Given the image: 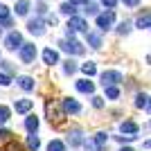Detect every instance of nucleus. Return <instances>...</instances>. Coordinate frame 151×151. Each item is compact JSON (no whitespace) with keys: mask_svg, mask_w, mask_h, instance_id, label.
<instances>
[{"mask_svg":"<svg viewBox=\"0 0 151 151\" xmlns=\"http://www.w3.org/2000/svg\"><path fill=\"white\" fill-rule=\"evenodd\" d=\"M75 32H86V34H88V23H86L81 16H70V20H68V36L72 38Z\"/></svg>","mask_w":151,"mask_h":151,"instance_id":"obj_1","label":"nucleus"},{"mask_svg":"<svg viewBox=\"0 0 151 151\" xmlns=\"http://www.w3.org/2000/svg\"><path fill=\"white\" fill-rule=\"evenodd\" d=\"M124 77H122L120 70H106V72H101V86L106 88V86H117Z\"/></svg>","mask_w":151,"mask_h":151,"instance_id":"obj_2","label":"nucleus"},{"mask_svg":"<svg viewBox=\"0 0 151 151\" xmlns=\"http://www.w3.org/2000/svg\"><path fill=\"white\" fill-rule=\"evenodd\" d=\"M113 23H115V12L113 9H108V12H104V14H97V27H99L101 32L111 29Z\"/></svg>","mask_w":151,"mask_h":151,"instance_id":"obj_3","label":"nucleus"},{"mask_svg":"<svg viewBox=\"0 0 151 151\" xmlns=\"http://www.w3.org/2000/svg\"><path fill=\"white\" fill-rule=\"evenodd\" d=\"M61 50L68 52V54H83V45L79 43V41H75V38H65V41H61Z\"/></svg>","mask_w":151,"mask_h":151,"instance_id":"obj_4","label":"nucleus"},{"mask_svg":"<svg viewBox=\"0 0 151 151\" xmlns=\"http://www.w3.org/2000/svg\"><path fill=\"white\" fill-rule=\"evenodd\" d=\"M47 115H50V122H54V124H61L63 120H65V111H63V106L61 108H57V104H50L47 101Z\"/></svg>","mask_w":151,"mask_h":151,"instance_id":"obj_5","label":"nucleus"},{"mask_svg":"<svg viewBox=\"0 0 151 151\" xmlns=\"http://www.w3.org/2000/svg\"><path fill=\"white\" fill-rule=\"evenodd\" d=\"M34 59H36V45L34 43H25L23 47H20V61L23 63H34Z\"/></svg>","mask_w":151,"mask_h":151,"instance_id":"obj_6","label":"nucleus"},{"mask_svg":"<svg viewBox=\"0 0 151 151\" xmlns=\"http://www.w3.org/2000/svg\"><path fill=\"white\" fill-rule=\"evenodd\" d=\"M5 45H7V50H16V47H23V36H20V32H9L7 34V38H5Z\"/></svg>","mask_w":151,"mask_h":151,"instance_id":"obj_7","label":"nucleus"},{"mask_svg":"<svg viewBox=\"0 0 151 151\" xmlns=\"http://www.w3.org/2000/svg\"><path fill=\"white\" fill-rule=\"evenodd\" d=\"M61 106H63V111H65V113H70V115H77L79 111H81V104H79L77 99H72V97L61 99Z\"/></svg>","mask_w":151,"mask_h":151,"instance_id":"obj_8","label":"nucleus"},{"mask_svg":"<svg viewBox=\"0 0 151 151\" xmlns=\"http://www.w3.org/2000/svg\"><path fill=\"white\" fill-rule=\"evenodd\" d=\"M32 106H34V101H32V99H18L16 104H14L16 113H20V115H27L32 111Z\"/></svg>","mask_w":151,"mask_h":151,"instance_id":"obj_9","label":"nucleus"},{"mask_svg":"<svg viewBox=\"0 0 151 151\" xmlns=\"http://www.w3.org/2000/svg\"><path fill=\"white\" fill-rule=\"evenodd\" d=\"M27 29H29L32 34H34V36H41V34L45 32V27H43V20H41V18H34V20H29V23H27Z\"/></svg>","mask_w":151,"mask_h":151,"instance_id":"obj_10","label":"nucleus"},{"mask_svg":"<svg viewBox=\"0 0 151 151\" xmlns=\"http://www.w3.org/2000/svg\"><path fill=\"white\" fill-rule=\"evenodd\" d=\"M77 90H79V93H86V95H93L95 83L90 81V79H79V81H77Z\"/></svg>","mask_w":151,"mask_h":151,"instance_id":"obj_11","label":"nucleus"},{"mask_svg":"<svg viewBox=\"0 0 151 151\" xmlns=\"http://www.w3.org/2000/svg\"><path fill=\"white\" fill-rule=\"evenodd\" d=\"M43 61L47 63V65H57L59 63V52H54L52 47H45L43 50Z\"/></svg>","mask_w":151,"mask_h":151,"instance_id":"obj_12","label":"nucleus"},{"mask_svg":"<svg viewBox=\"0 0 151 151\" xmlns=\"http://www.w3.org/2000/svg\"><path fill=\"white\" fill-rule=\"evenodd\" d=\"M86 38H88V45H90V47H95V50H99V47H101V36L97 34V32H88Z\"/></svg>","mask_w":151,"mask_h":151,"instance_id":"obj_13","label":"nucleus"},{"mask_svg":"<svg viewBox=\"0 0 151 151\" xmlns=\"http://www.w3.org/2000/svg\"><path fill=\"white\" fill-rule=\"evenodd\" d=\"M16 81H18V86L23 90H27V93H29V90H34V79H32V77H18V79H16Z\"/></svg>","mask_w":151,"mask_h":151,"instance_id":"obj_14","label":"nucleus"},{"mask_svg":"<svg viewBox=\"0 0 151 151\" xmlns=\"http://www.w3.org/2000/svg\"><path fill=\"white\" fill-rule=\"evenodd\" d=\"M25 129H27L29 133H36V131H38V117H36V115H27Z\"/></svg>","mask_w":151,"mask_h":151,"instance_id":"obj_15","label":"nucleus"},{"mask_svg":"<svg viewBox=\"0 0 151 151\" xmlns=\"http://www.w3.org/2000/svg\"><path fill=\"white\" fill-rule=\"evenodd\" d=\"M120 131L126 133V135H135V133H138V124H135V122H122Z\"/></svg>","mask_w":151,"mask_h":151,"instance_id":"obj_16","label":"nucleus"},{"mask_svg":"<svg viewBox=\"0 0 151 151\" xmlns=\"http://www.w3.org/2000/svg\"><path fill=\"white\" fill-rule=\"evenodd\" d=\"M38 147H41L38 135H36V133H29V135H27V149H29V151H36Z\"/></svg>","mask_w":151,"mask_h":151,"instance_id":"obj_17","label":"nucleus"},{"mask_svg":"<svg viewBox=\"0 0 151 151\" xmlns=\"http://www.w3.org/2000/svg\"><path fill=\"white\" fill-rule=\"evenodd\" d=\"M61 14H65V16H75V14H77V5H75V2H70V0H68V2H63V5H61Z\"/></svg>","mask_w":151,"mask_h":151,"instance_id":"obj_18","label":"nucleus"},{"mask_svg":"<svg viewBox=\"0 0 151 151\" xmlns=\"http://www.w3.org/2000/svg\"><path fill=\"white\" fill-rule=\"evenodd\" d=\"M27 12H29V0H18V2H16V14H18V16H25Z\"/></svg>","mask_w":151,"mask_h":151,"instance_id":"obj_19","label":"nucleus"},{"mask_svg":"<svg viewBox=\"0 0 151 151\" xmlns=\"http://www.w3.org/2000/svg\"><path fill=\"white\" fill-rule=\"evenodd\" d=\"M81 142H83L81 131H72V133H70V147H79Z\"/></svg>","mask_w":151,"mask_h":151,"instance_id":"obj_20","label":"nucleus"},{"mask_svg":"<svg viewBox=\"0 0 151 151\" xmlns=\"http://www.w3.org/2000/svg\"><path fill=\"white\" fill-rule=\"evenodd\" d=\"M47 151H65V145H63L61 140H50V145H47Z\"/></svg>","mask_w":151,"mask_h":151,"instance_id":"obj_21","label":"nucleus"},{"mask_svg":"<svg viewBox=\"0 0 151 151\" xmlns=\"http://www.w3.org/2000/svg\"><path fill=\"white\" fill-rule=\"evenodd\" d=\"M81 70H83V75H88V77H93L95 72H97V65H95L93 61H88V63H83V65H81Z\"/></svg>","mask_w":151,"mask_h":151,"instance_id":"obj_22","label":"nucleus"},{"mask_svg":"<svg viewBox=\"0 0 151 151\" xmlns=\"http://www.w3.org/2000/svg\"><path fill=\"white\" fill-rule=\"evenodd\" d=\"M135 25H138L140 29H142V27H151V14H145V16H140Z\"/></svg>","mask_w":151,"mask_h":151,"instance_id":"obj_23","label":"nucleus"},{"mask_svg":"<svg viewBox=\"0 0 151 151\" xmlns=\"http://www.w3.org/2000/svg\"><path fill=\"white\" fill-rule=\"evenodd\" d=\"M95 142H97V145H99L101 149H104V147H106V142H108V133L99 131V133H97V135H95Z\"/></svg>","mask_w":151,"mask_h":151,"instance_id":"obj_24","label":"nucleus"},{"mask_svg":"<svg viewBox=\"0 0 151 151\" xmlns=\"http://www.w3.org/2000/svg\"><path fill=\"white\" fill-rule=\"evenodd\" d=\"M106 97L108 99H117L120 97V88L117 86H106Z\"/></svg>","mask_w":151,"mask_h":151,"instance_id":"obj_25","label":"nucleus"},{"mask_svg":"<svg viewBox=\"0 0 151 151\" xmlns=\"http://www.w3.org/2000/svg\"><path fill=\"white\" fill-rule=\"evenodd\" d=\"M83 149H86V151H104L95 140H86V142H83Z\"/></svg>","mask_w":151,"mask_h":151,"instance_id":"obj_26","label":"nucleus"},{"mask_svg":"<svg viewBox=\"0 0 151 151\" xmlns=\"http://www.w3.org/2000/svg\"><path fill=\"white\" fill-rule=\"evenodd\" d=\"M9 115H12V111H9L7 106H2V104H0V126L9 120Z\"/></svg>","mask_w":151,"mask_h":151,"instance_id":"obj_27","label":"nucleus"},{"mask_svg":"<svg viewBox=\"0 0 151 151\" xmlns=\"http://www.w3.org/2000/svg\"><path fill=\"white\" fill-rule=\"evenodd\" d=\"M149 97H147V95H138V97H135V106L138 108H147V104H149Z\"/></svg>","mask_w":151,"mask_h":151,"instance_id":"obj_28","label":"nucleus"},{"mask_svg":"<svg viewBox=\"0 0 151 151\" xmlns=\"http://www.w3.org/2000/svg\"><path fill=\"white\" fill-rule=\"evenodd\" d=\"M63 70H65V75H72V72H77V63L75 61H65V65H63Z\"/></svg>","mask_w":151,"mask_h":151,"instance_id":"obj_29","label":"nucleus"},{"mask_svg":"<svg viewBox=\"0 0 151 151\" xmlns=\"http://www.w3.org/2000/svg\"><path fill=\"white\" fill-rule=\"evenodd\" d=\"M129 32H131V25H129V23H120V27H117V34H129Z\"/></svg>","mask_w":151,"mask_h":151,"instance_id":"obj_30","label":"nucleus"},{"mask_svg":"<svg viewBox=\"0 0 151 151\" xmlns=\"http://www.w3.org/2000/svg\"><path fill=\"white\" fill-rule=\"evenodd\" d=\"M0 18H9V7L0 5Z\"/></svg>","mask_w":151,"mask_h":151,"instance_id":"obj_31","label":"nucleus"},{"mask_svg":"<svg viewBox=\"0 0 151 151\" xmlns=\"http://www.w3.org/2000/svg\"><path fill=\"white\" fill-rule=\"evenodd\" d=\"M12 83V77L9 75H0V86H9Z\"/></svg>","mask_w":151,"mask_h":151,"instance_id":"obj_32","label":"nucleus"},{"mask_svg":"<svg viewBox=\"0 0 151 151\" xmlns=\"http://www.w3.org/2000/svg\"><path fill=\"white\" fill-rule=\"evenodd\" d=\"M86 12H88V14H97V5H93V2H86Z\"/></svg>","mask_w":151,"mask_h":151,"instance_id":"obj_33","label":"nucleus"},{"mask_svg":"<svg viewBox=\"0 0 151 151\" xmlns=\"http://www.w3.org/2000/svg\"><path fill=\"white\" fill-rule=\"evenodd\" d=\"M93 106H95V108H101V106H104L101 97H93Z\"/></svg>","mask_w":151,"mask_h":151,"instance_id":"obj_34","label":"nucleus"},{"mask_svg":"<svg viewBox=\"0 0 151 151\" xmlns=\"http://www.w3.org/2000/svg\"><path fill=\"white\" fill-rule=\"evenodd\" d=\"M0 27H12V18H0Z\"/></svg>","mask_w":151,"mask_h":151,"instance_id":"obj_35","label":"nucleus"},{"mask_svg":"<svg viewBox=\"0 0 151 151\" xmlns=\"http://www.w3.org/2000/svg\"><path fill=\"white\" fill-rule=\"evenodd\" d=\"M7 151H20V147L16 145V142H9V145H7Z\"/></svg>","mask_w":151,"mask_h":151,"instance_id":"obj_36","label":"nucleus"},{"mask_svg":"<svg viewBox=\"0 0 151 151\" xmlns=\"http://www.w3.org/2000/svg\"><path fill=\"white\" fill-rule=\"evenodd\" d=\"M101 2H104V5H106L108 9H113V7L117 5V0H101Z\"/></svg>","mask_w":151,"mask_h":151,"instance_id":"obj_37","label":"nucleus"},{"mask_svg":"<svg viewBox=\"0 0 151 151\" xmlns=\"http://www.w3.org/2000/svg\"><path fill=\"white\" fill-rule=\"evenodd\" d=\"M122 2H124L126 7H138V2H140V0H122Z\"/></svg>","mask_w":151,"mask_h":151,"instance_id":"obj_38","label":"nucleus"},{"mask_svg":"<svg viewBox=\"0 0 151 151\" xmlns=\"http://www.w3.org/2000/svg\"><path fill=\"white\" fill-rule=\"evenodd\" d=\"M9 135H12V133L7 131V129H0V140H7Z\"/></svg>","mask_w":151,"mask_h":151,"instance_id":"obj_39","label":"nucleus"},{"mask_svg":"<svg viewBox=\"0 0 151 151\" xmlns=\"http://www.w3.org/2000/svg\"><path fill=\"white\" fill-rule=\"evenodd\" d=\"M120 151H133V149H131V147H122Z\"/></svg>","mask_w":151,"mask_h":151,"instance_id":"obj_40","label":"nucleus"},{"mask_svg":"<svg viewBox=\"0 0 151 151\" xmlns=\"http://www.w3.org/2000/svg\"><path fill=\"white\" fill-rule=\"evenodd\" d=\"M147 111L151 113V97H149V104H147Z\"/></svg>","mask_w":151,"mask_h":151,"instance_id":"obj_41","label":"nucleus"},{"mask_svg":"<svg viewBox=\"0 0 151 151\" xmlns=\"http://www.w3.org/2000/svg\"><path fill=\"white\" fill-rule=\"evenodd\" d=\"M70 2H75V5H77V2H88V0H70Z\"/></svg>","mask_w":151,"mask_h":151,"instance_id":"obj_42","label":"nucleus"},{"mask_svg":"<svg viewBox=\"0 0 151 151\" xmlns=\"http://www.w3.org/2000/svg\"><path fill=\"white\" fill-rule=\"evenodd\" d=\"M145 147H147V149H151V140H147V145H145Z\"/></svg>","mask_w":151,"mask_h":151,"instance_id":"obj_43","label":"nucleus"},{"mask_svg":"<svg viewBox=\"0 0 151 151\" xmlns=\"http://www.w3.org/2000/svg\"><path fill=\"white\" fill-rule=\"evenodd\" d=\"M0 34H2V27H0Z\"/></svg>","mask_w":151,"mask_h":151,"instance_id":"obj_44","label":"nucleus"}]
</instances>
